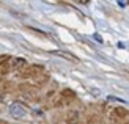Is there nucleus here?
I'll list each match as a JSON object with an SVG mask.
<instances>
[{"instance_id":"1","label":"nucleus","mask_w":129,"mask_h":124,"mask_svg":"<svg viewBox=\"0 0 129 124\" xmlns=\"http://www.w3.org/2000/svg\"><path fill=\"white\" fill-rule=\"evenodd\" d=\"M10 115L16 119H22V118H25V115H27V110H25V107L22 104L14 102V104L10 105Z\"/></svg>"},{"instance_id":"2","label":"nucleus","mask_w":129,"mask_h":124,"mask_svg":"<svg viewBox=\"0 0 129 124\" xmlns=\"http://www.w3.org/2000/svg\"><path fill=\"white\" fill-rule=\"evenodd\" d=\"M43 71H44L43 64H30V66L22 72V75L24 77H38V75H41Z\"/></svg>"},{"instance_id":"3","label":"nucleus","mask_w":129,"mask_h":124,"mask_svg":"<svg viewBox=\"0 0 129 124\" xmlns=\"http://www.w3.org/2000/svg\"><path fill=\"white\" fill-rule=\"evenodd\" d=\"M52 54L54 55H58L61 58H66V60H71V61H77V58L73 55V54H69V52H63V50H52Z\"/></svg>"},{"instance_id":"4","label":"nucleus","mask_w":129,"mask_h":124,"mask_svg":"<svg viewBox=\"0 0 129 124\" xmlns=\"http://www.w3.org/2000/svg\"><path fill=\"white\" fill-rule=\"evenodd\" d=\"M61 96H63L68 102H71V101H74V99H76V93H74V91L71 90V88H64V90L61 91Z\"/></svg>"},{"instance_id":"5","label":"nucleus","mask_w":129,"mask_h":124,"mask_svg":"<svg viewBox=\"0 0 129 124\" xmlns=\"http://www.w3.org/2000/svg\"><path fill=\"white\" fill-rule=\"evenodd\" d=\"M113 113L117 115V118H120V119H124V118H127V115H129V112L126 108H123V107H117L113 110Z\"/></svg>"},{"instance_id":"6","label":"nucleus","mask_w":129,"mask_h":124,"mask_svg":"<svg viewBox=\"0 0 129 124\" xmlns=\"http://www.w3.org/2000/svg\"><path fill=\"white\" fill-rule=\"evenodd\" d=\"M24 64H25V60H24V58H16V60H13L11 66L14 68V69H21V68H24Z\"/></svg>"},{"instance_id":"7","label":"nucleus","mask_w":129,"mask_h":124,"mask_svg":"<svg viewBox=\"0 0 129 124\" xmlns=\"http://www.w3.org/2000/svg\"><path fill=\"white\" fill-rule=\"evenodd\" d=\"M109 101H112V102H124L123 99H120V97H113V96H109Z\"/></svg>"},{"instance_id":"8","label":"nucleus","mask_w":129,"mask_h":124,"mask_svg":"<svg viewBox=\"0 0 129 124\" xmlns=\"http://www.w3.org/2000/svg\"><path fill=\"white\" fill-rule=\"evenodd\" d=\"M77 2H79V3H82V5H87V3L90 2V0H77Z\"/></svg>"},{"instance_id":"9","label":"nucleus","mask_w":129,"mask_h":124,"mask_svg":"<svg viewBox=\"0 0 129 124\" xmlns=\"http://www.w3.org/2000/svg\"><path fill=\"white\" fill-rule=\"evenodd\" d=\"M0 99H2V93H0Z\"/></svg>"},{"instance_id":"10","label":"nucleus","mask_w":129,"mask_h":124,"mask_svg":"<svg viewBox=\"0 0 129 124\" xmlns=\"http://www.w3.org/2000/svg\"><path fill=\"white\" fill-rule=\"evenodd\" d=\"M126 124H129V121H127V122H126Z\"/></svg>"}]
</instances>
